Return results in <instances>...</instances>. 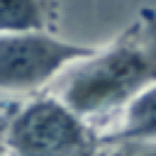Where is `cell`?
<instances>
[{
	"label": "cell",
	"mask_w": 156,
	"mask_h": 156,
	"mask_svg": "<svg viewBox=\"0 0 156 156\" xmlns=\"http://www.w3.org/2000/svg\"><path fill=\"white\" fill-rule=\"evenodd\" d=\"M156 83V10L144 7L110 44L68 66L51 88L83 117L124 107Z\"/></svg>",
	"instance_id": "6da1fadb"
},
{
	"label": "cell",
	"mask_w": 156,
	"mask_h": 156,
	"mask_svg": "<svg viewBox=\"0 0 156 156\" xmlns=\"http://www.w3.org/2000/svg\"><path fill=\"white\" fill-rule=\"evenodd\" d=\"M5 156H98L100 139L58 95L41 93L22 102L0 127Z\"/></svg>",
	"instance_id": "7a4b0ae2"
},
{
	"label": "cell",
	"mask_w": 156,
	"mask_h": 156,
	"mask_svg": "<svg viewBox=\"0 0 156 156\" xmlns=\"http://www.w3.org/2000/svg\"><path fill=\"white\" fill-rule=\"evenodd\" d=\"M98 46L54 37L51 29L0 34V90L32 93L58 78Z\"/></svg>",
	"instance_id": "3957f363"
},
{
	"label": "cell",
	"mask_w": 156,
	"mask_h": 156,
	"mask_svg": "<svg viewBox=\"0 0 156 156\" xmlns=\"http://www.w3.org/2000/svg\"><path fill=\"white\" fill-rule=\"evenodd\" d=\"M112 141H156V83L144 88L124 107Z\"/></svg>",
	"instance_id": "277c9868"
},
{
	"label": "cell",
	"mask_w": 156,
	"mask_h": 156,
	"mask_svg": "<svg viewBox=\"0 0 156 156\" xmlns=\"http://www.w3.org/2000/svg\"><path fill=\"white\" fill-rule=\"evenodd\" d=\"M54 20H56L54 0H0V34L51 29Z\"/></svg>",
	"instance_id": "5b68a950"
},
{
	"label": "cell",
	"mask_w": 156,
	"mask_h": 156,
	"mask_svg": "<svg viewBox=\"0 0 156 156\" xmlns=\"http://www.w3.org/2000/svg\"><path fill=\"white\" fill-rule=\"evenodd\" d=\"M149 156H156V154H149Z\"/></svg>",
	"instance_id": "8992f818"
}]
</instances>
